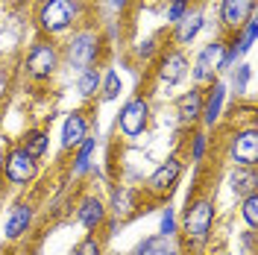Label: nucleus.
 <instances>
[{
	"instance_id": "obj_26",
	"label": "nucleus",
	"mask_w": 258,
	"mask_h": 255,
	"mask_svg": "<svg viewBox=\"0 0 258 255\" xmlns=\"http://www.w3.org/2000/svg\"><path fill=\"white\" fill-rule=\"evenodd\" d=\"M100 85H103V100H106V103L120 94V77H117L114 71H109V74H106V80L100 82Z\"/></svg>"
},
{
	"instance_id": "obj_8",
	"label": "nucleus",
	"mask_w": 258,
	"mask_h": 255,
	"mask_svg": "<svg viewBox=\"0 0 258 255\" xmlns=\"http://www.w3.org/2000/svg\"><path fill=\"white\" fill-rule=\"evenodd\" d=\"M59 68V53L53 44H35L27 56V74L32 80H47L53 77V71Z\"/></svg>"
},
{
	"instance_id": "obj_30",
	"label": "nucleus",
	"mask_w": 258,
	"mask_h": 255,
	"mask_svg": "<svg viewBox=\"0 0 258 255\" xmlns=\"http://www.w3.org/2000/svg\"><path fill=\"white\" fill-rule=\"evenodd\" d=\"M203 153H206V135L200 132V135H194V153H191V159L200 161V159H203Z\"/></svg>"
},
{
	"instance_id": "obj_21",
	"label": "nucleus",
	"mask_w": 258,
	"mask_h": 255,
	"mask_svg": "<svg viewBox=\"0 0 258 255\" xmlns=\"http://www.w3.org/2000/svg\"><path fill=\"white\" fill-rule=\"evenodd\" d=\"M132 208H135V191H132V188H117V191L112 194L114 217H129Z\"/></svg>"
},
{
	"instance_id": "obj_19",
	"label": "nucleus",
	"mask_w": 258,
	"mask_h": 255,
	"mask_svg": "<svg viewBox=\"0 0 258 255\" xmlns=\"http://www.w3.org/2000/svg\"><path fill=\"white\" fill-rule=\"evenodd\" d=\"M200 30H203V12H191L176 24V41L179 44H191L194 35Z\"/></svg>"
},
{
	"instance_id": "obj_11",
	"label": "nucleus",
	"mask_w": 258,
	"mask_h": 255,
	"mask_svg": "<svg viewBox=\"0 0 258 255\" xmlns=\"http://www.w3.org/2000/svg\"><path fill=\"white\" fill-rule=\"evenodd\" d=\"M255 12V0H223L220 3V21L232 30H241Z\"/></svg>"
},
{
	"instance_id": "obj_29",
	"label": "nucleus",
	"mask_w": 258,
	"mask_h": 255,
	"mask_svg": "<svg viewBox=\"0 0 258 255\" xmlns=\"http://www.w3.org/2000/svg\"><path fill=\"white\" fill-rule=\"evenodd\" d=\"M249 74H252V71H249V65H241V68L235 71V77H232V85L238 88V94H241L243 88H246V82H249Z\"/></svg>"
},
{
	"instance_id": "obj_25",
	"label": "nucleus",
	"mask_w": 258,
	"mask_h": 255,
	"mask_svg": "<svg viewBox=\"0 0 258 255\" xmlns=\"http://www.w3.org/2000/svg\"><path fill=\"white\" fill-rule=\"evenodd\" d=\"M103 252V243L94 238V235H88V238H82L77 246H74V252L71 255H100Z\"/></svg>"
},
{
	"instance_id": "obj_6",
	"label": "nucleus",
	"mask_w": 258,
	"mask_h": 255,
	"mask_svg": "<svg viewBox=\"0 0 258 255\" xmlns=\"http://www.w3.org/2000/svg\"><path fill=\"white\" fill-rule=\"evenodd\" d=\"M97 50H100V41H97L94 32H88V30L77 32L71 38V44H68V59H71L74 68L85 71V68H91L97 62Z\"/></svg>"
},
{
	"instance_id": "obj_1",
	"label": "nucleus",
	"mask_w": 258,
	"mask_h": 255,
	"mask_svg": "<svg viewBox=\"0 0 258 255\" xmlns=\"http://www.w3.org/2000/svg\"><path fill=\"white\" fill-rule=\"evenodd\" d=\"M214 226V200L211 197H188L185 214H182V232L191 246H203Z\"/></svg>"
},
{
	"instance_id": "obj_20",
	"label": "nucleus",
	"mask_w": 258,
	"mask_h": 255,
	"mask_svg": "<svg viewBox=\"0 0 258 255\" xmlns=\"http://www.w3.org/2000/svg\"><path fill=\"white\" fill-rule=\"evenodd\" d=\"M21 150L30 156V159H41L44 153H47V132H41V129H32L24 135V141H21Z\"/></svg>"
},
{
	"instance_id": "obj_22",
	"label": "nucleus",
	"mask_w": 258,
	"mask_h": 255,
	"mask_svg": "<svg viewBox=\"0 0 258 255\" xmlns=\"http://www.w3.org/2000/svg\"><path fill=\"white\" fill-rule=\"evenodd\" d=\"M100 82H103L100 71H97V68H85L80 74V80H77V88H80L82 97H94L97 91H100Z\"/></svg>"
},
{
	"instance_id": "obj_2",
	"label": "nucleus",
	"mask_w": 258,
	"mask_h": 255,
	"mask_svg": "<svg viewBox=\"0 0 258 255\" xmlns=\"http://www.w3.org/2000/svg\"><path fill=\"white\" fill-rule=\"evenodd\" d=\"M77 15H80L77 0H47L38 12V27L50 35H56V32L68 30L77 21Z\"/></svg>"
},
{
	"instance_id": "obj_12",
	"label": "nucleus",
	"mask_w": 258,
	"mask_h": 255,
	"mask_svg": "<svg viewBox=\"0 0 258 255\" xmlns=\"http://www.w3.org/2000/svg\"><path fill=\"white\" fill-rule=\"evenodd\" d=\"M106 214H109V208H106V203L100 197H85L80 203V208H77V220L88 232H97L100 226L106 223Z\"/></svg>"
},
{
	"instance_id": "obj_7",
	"label": "nucleus",
	"mask_w": 258,
	"mask_h": 255,
	"mask_svg": "<svg viewBox=\"0 0 258 255\" xmlns=\"http://www.w3.org/2000/svg\"><path fill=\"white\" fill-rule=\"evenodd\" d=\"M223 53H226L223 41L206 44L203 53L197 56V62H194V80L197 82H214V74L223 68Z\"/></svg>"
},
{
	"instance_id": "obj_18",
	"label": "nucleus",
	"mask_w": 258,
	"mask_h": 255,
	"mask_svg": "<svg viewBox=\"0 0 258 255\" xmlns=\"http://www.w3.org/2000/svg\"><path fill=\"white\" fill-rule=\"evenodd\" d=\"M258 188V176H255V167H238L232 173V191L241 194V197H249L255 194Z\"/></svg>"
},
{
	"instance_id": "obj_10",
	"label": "nucleus",
	"mask_w": 258,
	"mask_h": 255,
	"mask_svg": "<svg viewBox=\"0 0 258 255\" xmlns=\"http://www.w3.org/2000/svg\"><path fill=\"white\" fill-rule=\"evenodd\" d=\"M185 74H188V59H185V53H182V50H167V53L159 59V77H161V82L176 85V82L185 80Z\"/></svg>"
},
{
	"instance_id": "obj_4",
	"label": "nucleus",
	"mask_w": 258,
	"mask_h": 255,
	"mask_svg": "<svg viewBox=\"0 0 258 255\" xmlns=\"http://www.w3.org/2000/svg\"><path fill=\"white\" fill-rule=\"evenodd\" d=\"M179 176H182V161H179L176 156H170V159L164 161V164H159V167L153 170V176L147 179V194L156 197V200L170 197L173 188H176V182H179Z\"/></svg>"
},
{
	"instance_id": "obj_24",
	"label": "nucleus",
	"mask_w": 258,
	"mask_h": 255,
	"mask_svg": "<svg viewBox=\"0 0 258 255\" xmlns=\"http://www.w3.org/2000/svg\"><path fill=\"white\" fill-rule=\"evenodd\" d=\"M241 214H243V220H246V226L255 232V229H258V194H249V197H243Z\"/></svg>"
},
{
	"instance_id": "obj_13",
	"label": "nucleus",
	"mask_w": 258,
	"mask_h": 255,
	"mask_svg": "<svg viewBox=\"0 0 258 255\" xmlns=\"http://www.w3.org/2000/svg\"><path fill=\"white\" fill-rule=\"evenodd\" d=\"M88 138V120L82 112H71L62 123V147L71 150V147H80L82 141Z\"/></svg>"
},
{
	"instance_id": "obj_27",
	"label": "nucleus",
	"mask_w": 258,
	"mask_h": 255,
	"mask_svg": "<svg viewBox=\"0 0 258 255\" xmlns=\"http://www.w3.org/2000/svg\"><path fill=\"white\" fill-rule=\"evenodd\" d=\"M159 235H161V238H173V235H176V214H173V208H164Z\"/></svg>"
},
{
	"instance_id": "obj_23",
	"label": "nucleus",
	"mask_w": 258,
	"mask_h": 255,
	"mask_svg": "<svg viewBox=\"0 0 258 255\" xmlns=\"http://www.w3.org/2000/svg\"><path fill=\"white\" fill-rule=\"evenodd\" d=\"M97 141L94 138H85V141L80 144V153H77V164H74V173L82 176L88 167H91V153H94Z\"/></svg>"
},
{
	"instance_id": "obj_31",
	"label": "nucleus",
	"mask_w": 258,
	"mask_h": 255,
	"mask_svg": "<svg viewBox=\"0 0 258 255\" xmlns=\"http://www.w3.org/2000/svg\"><path fill=\"white\" fill-rule=\"evenodd\" d=\"M112 6H126V0H112Z\"/></svg>"
},
{
	"instance_id": "obj_9",
	"label": "nucleus",
	"mask_w": 258,
	"mask_h": 255,
	"mask_svg": "<svg viewBox=\"0 0 258 255\" xmlns=\"http://www.w3.org/2000/svg\"><path fill=\"white\" fill-rule=\"evenodd\" d=\"M6 179L12 182V185H30L32 179H35V173H38V161L30 159L21 147H15L9 156H6Z\"/></svg>"
},
{
	"instance_id": "obj_14",
	"label": "nucleus",
	"mask_w": 258,
	"mask_h": 255,
	"mask_svg": "<svg viewBox=\"0 0 258 255\" xmlns=\"http://www.w3.org/2000/svg\"><path fill=\"white\" fill-rule=\"evenodd\" d=\"M223 100H226V85L223 82H211L209 94L203 97V120H206V126H214L220 120Z\"/></svg>"
},
{
	"instance_id": "obj_3",
	"label": "nucleus",
	"mask_w": 258,
	"mask_h": 255,
	"mask_svg": "<svg viewBox=\"0 0 258 255\" xmlns=\"http://www.w3.org/2000/svg\"><path fill=\"white\" fill-rule=\"evenodd\" d=\"M229 159L238 167H255L258 164V129L255 123L246 129H238L229 138Z\"/></svg>"
},
{
	"instance_id": "obj_15",
	"label": "nucleus",
	"mask_w": 258,
	"mask_h": 255,
	"mask_svg": "<svg viewBox=\"0 0 258 255\" xmlns=\"http://www.w3.org/2000/svg\"><path fill=\"white\" fill-rule=\"evenodd\" d=\"M176 114H179V120H182L185 126L197 123V120L203 117V94H200V91H188V94H182L176 100Z\"/></svg>"
},
{
	"instance_id": "obj_16",
	"label": "nucleus",
	"mask_w": 258,
	"mask_h": 255,
	"mask_svg": "<svg viewBox=\"0 0 258 255\" xmlns=\"http://www.w3.org/2000/svg\"><path fill=\"white\" fill-rule=\"evenodd\" d=\"M32 223V208L27 203H18L12 211H9V217H6V238L9 240H18Z\"/></svg>"
},
{
	"instance_id": "obj_5",
	"label": "nucleus",
	"mask_w": 258,
	"mask_h": 255,
	"mask_svg": "<svg viewBox=\"0 0 258 255\" xmlns=\"http://www.w3.org/2000/svg\"><path fill=\"white\" fill-rule=\"evenodd\" d=\"M147 123H150V103H147V100L135 97V100H129L126 106L120 109L117 129H120L126 138H138L147 129Z\"/></svg>"
},
{
	"instance_id": "obj_17",
	"label": "nucleus",
	"mask_w": 258,
	"mask_h": 255,
	"mask_svg": "<svg viewBox=\"0 0 258 255\" xmlns=\"http://www.w3.org/2000/svg\"><path fill=\"white\" fill-rule=\"evenodd\" d=\"M132 255H182V249L173 243V238H161L159 235V238H147Z\"/></svg>"
},
{
	"instance_id": "obj_28",
	"label": "nucleus",
	"mask_w": 258,
	"mask_h": 255,
	"mask_svg": "<svg viewBox=\"0 0 258 255\" xmlns=\"http://www.w3.org/2000/svg\"><path fill=\"white\" fill-rule=\"evenodd\" d=\"M185 15H188V0H173V3L167 6V21L179 24Z\"/></svg>"
}]
</instances>
